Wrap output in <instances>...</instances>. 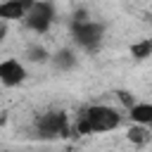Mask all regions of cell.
Masks as SVG:
<instances>
[{"mask_svg":"<svg viewBox=\"0 0 152 152\" xmlns=\"http://www.w3.org/2000/svg\"><path fill=\"white\" fill-rule=\"evenodd\" d=\"M126 138H128V142H133V145H147L150 142V138H152V133L147 131V126H131L128 131H126Z\"/></svg>","mask_w":152,"mask_h":152,"instance_id":"cell-10","label":"cell"},{"mask_svg":"<svg viewBox=\"0 0 152 152\" xmlns=\"http://www.w3.org/2000/svg\"><path fill=\"white\" fill-rule=\"evenodd\" d=\"M31 0H5L0 2V21H14V19H24L31 10Z\"/></svg>","mask_w":152,"mask_h":152,"instance_id":"cell-6","label":"cell"},{"mask_svg":"<svg viewBox=\"0 0 152 152\" xmlns=\"http://www.w3.org/2000/svg\"><path fill=\"white\" fill-rule=\"evenodd\" d=\"M69 116L62 109H50L36 116V135L38 140H57L69 135Z\"/></svg>","mask_w":152,"mask_h":152,"instance_id":"cell-3","label":"cell"},{"mask_svg":"<svg viewBox=\"0 0 152 152\" xmlns=\"http://www.w3.org/2000/svg\"><path fill=\"white\" fill-rule=\"evenodd\" d=\"M50 52L45 50V45H40V43H28L26 45V50H24V59L28 62V64H48L50 62Z\"/></svg>","mask_w":152,"mask_h":152,"instance_id":"cell-9","label":"cell"},{"mask_svg":"<svg viewBox=\"0 0 152 152\" xmlns=\"http://www.w3.org/2000/svg\"><path fill=\"white\" fill-rule=\"evenodd\" d=\"M50 64H52L57 71H71V69L78 66V55H76L74 48L64 45V48H59V50L50 57Z\"/></svg>","mask_w":152,"mask_h":152,"instance_id":"cell-7","label":"cell"},{"mask_svg":"<svg viewBox=\"0 0 152 152\" xmlns=\"http://www.w3.org/2000/svg\"><path fill=\"white\" fill-rule=\"evenodd\" d=\"M55 14H57L55 2L38 0V2H33V5H31L28 14L24 17V26H26L28 31H33V33L43 36V33H48V31H50V26H52V21H55Z\"/></svg>","mask_w":152,"mask_h":152,"instance_id":"cell-4","label":"cell"},{"mask_svg":"<svg viewBox=\"0 0 152 152\" xmlns=\"http://www.w3.org/2000/svg\"><path fill=\"white\" fill-rule=\"evenodd\" d=\"M131 57L138 59V62L152 57V38H140V40H135V43L131 45Z\"/></svg>","mask_w":152,"mask_h":152,"instance_id":"cell-11","label":"cell"},{"mask_svg":"<svg viewBox=\"0 0 152 152\" xmlns=\"http://www.w3.org/2000/svg\"><path fill=\"white\" fill-rule=\"evenodd\" d=\"M104 21H97V19H88V21H69V33H71V40L78 50L83 52H97L102 40H104Z\"/></svg>","mask_w":152,"mask_h":152,"instance_id":"cell-2","label":"cell"},{"mask_svg":"<svg viewBox=\"0 0 152 152\" xmlns=\"http://www.w3.org/2000/svg\"><path fill=\"white\" fill-rule=\"evenodd\" d=\"M145 17H147V21H150V24H152V12H150V14H145Z\"/></svg>","mask_w":152,"mask_h":152,"instance_id":"cell-14","label":"cell"},{"mask_svg":"<svg viewBox=\"0 0 152 152\" xmlns=\"http://www.w3.org/2000/svg\"><path fill=\"white\" fill-rule=\"evenodd\" d=\"M124 124V116L119 109L109 107V104H90L86 109H81L74 133L76 135H93V133H109L114 128H119Z\"/></svg>","mask_w":152,"mask_h":152,"instance_id":"cell-1","label":"cell"},{"mask_svg":"<svg viewBox=\"0 0 152 152\" xmlns=\"http://www.w3.org/2000/svg\"><path fill=\"white\" fill-rule=\"evenodd\" d=\"M116 97H119V100L124 102V107H126V109H131V107H133V104L138 102V100H135V97H133V95H131L128 90H116Z\"/></svg>","mask_w":152,"mask_h":152,"instance_id":"cell-12","label":"cell"},{"mask_svg":"<svg viewBox=\"0 0 152 152\" xmlns=\"http://www.w3.org/2000/svg\"><path fill=\"white\" fill-rule=\"evenodd\" d=\"M26 66L21 59H14V57H7V59H0V83L5 88H17L26 81Z\"/></svg>","mask_w":152,"mask_h":152,"instance_id":"cell-5","label":"cell"},{"mask_svg":"<svg viewBox=\"0 0 152 152\" xmlns=\"http://www.w3.org/2000/svg\"><path fill=\"white\" fill-rule=\"evenodd\" d=\"M7 38V21H0V43Z\"/></svg>","mask_w":152,"mask_h":152,"instance_id":"cell-13","label":"cell"},{"mask_svg":"<svg viewBox=\"0 0 152 152\" xmlns=\"http://www.w3.org/2000/svg\"><path fill=\"white\" fill-rule=\"evenodd\" d=\"M128 116L135 126H150L152 124V102H135L128 109Z\"/></svg>","mask_w":152,"mask_h":152,"instance_id":"cell-8","label":"cell"}]
</instances>
